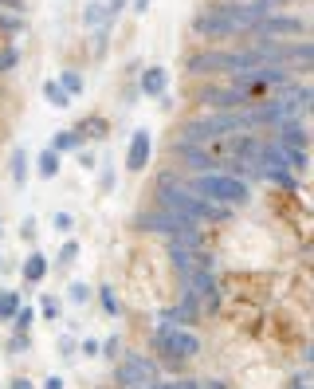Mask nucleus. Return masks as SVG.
Returning a JSON list of instances; mask_svg holds the SVG:
<instances>
[{
	"mask_svg": "<svg viewBox=\"0 0 314 389\" xmlns=\"http://www.w3.org/2000/svg\"><path fill=\"white\" fill-rule=\"evenodd\" d=\"M51 173H55V153H48V158H43V177H51Z\"/></svg>",
	"mask_w": 314,
	"mask_h": 389,
	"instance_id": "nucleus-6",
	"label": "nucleus"
},
{
	"mask_svg": "<svg viewBox=\"0 0 314 389\" xmlns=\"http://www.w3.org/2000/svg\"><path fill=\"white\" fill-rule=\"evenodd\" d=\"M146 153H149V138L137 134L134 146H130V170H142V165H146Z\"/></svg>",
	"mask_w": 314,
	"mask_h": 389,
	"instance_id": "nucleus-2",
	"label": "nucleus"
},
{
	"mask_svg": "<svg viewBox=\"0 0 314 389\" xmlns=\"http://www.w3.org/2000/svg\"><path fill=\"white\" fill-rule=\"evenodd\" d=\"M205 193H212L216 200H244L247 197L244 181H235V177H208L205 181Z\"/></svg>",
	"mask_w": 314,
	"mask_h": 389,
	"instance_id": "nucleus-1",
	"label": "nucleus"
},
{
	"mask_svg": "<svg viewBox=\"0 0 314 389\" xmlns=\"http://www.w3.org/2000/svg\"><path fill=\"white\" fill-rule=\"evenodd\" d=\"M16 389H28V381H16Z\"/></svg>",
	"mask_w": 314,
	"mask_h": 389,
	"instance_id": "nucleus-7",
	"label": "nucleus"
},
{
	"mask_svg": "<svg viewBox=\"0 0 314 389\" xmlns=\"http://www.w3.org/2000/svg\"><path fill=\"white\" fill-rule=\"evenodd\" d=\"M16 310V299L12 295H0V315H12Z\"/></svg>",
	"mask_w": 314,
	"mask_h": 389,
	"instance_id": "nucleus-4",
	"label": "nucleus"
},
{
	"mask_svg": "<svg viewBox=\"0 0 314 389\" xmlns=\"http://www.w3.org/2000/svg\"><path fill=\"white\" fill-rule=\"evenodd\" d=\"M161 83H165V75L157 71V75H149V79H146V90H161Z\"/></svg>",
	"mask_w": 314,
	"mask_h": 389,
	"instance_id": "nucleus-5",
	"label": "nucleus"
},
{
	"mask_svg": "<svg viewBox=\"0 0 314 389\" xmlns=\"http://www.w3.org/2000/svg\"><path fill=\"white\" fill-rule=\"evenodd\" d=\"M43 275V264H39V256H32V264H28V280H39Z\"/></svg>",
	"mask_w": 314,
	"mask_h": 389,
	"instance_id": "nucleus-3",
	"label": "nucleus"
}]
</instances>
